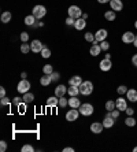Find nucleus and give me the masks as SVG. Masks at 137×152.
<instances>
[{
    "label": "nucleus",
    "mask_w": 137,
    "mask_h": 152,
    "mask_svg": "<svg viewBox=\"0 0 137 152\" xmlns=\"http://www.w3.org/2000/svg\"><path fill=\"white\" fill-rule=\"evenodd\" d=\"M79 89V93L84 94V96H88L93 92V84L90 81H82V84L78 86Z\"/></svg>",
    "instance_id": "nucleus-1"
},
{
    "label": "nucleus",
    "mask_w": 137,
    "mask_h": 152,
    "mask_svg": "<svg viewBox=\"0 0 137 152\" xmlns=\"http://www.w3.org/2000/svg\"><path fill=\"white\" fill-rule=\"evenodd\" d=\"M67 12H68V16H71L74 19H78V18L82 16V11H81V8H79L78 5H70Z\"/></svg>",
    "instance_id": "nucleus-2"
},
{
    "label": "nucleus",
    "mask_w": 137,
    "mask_h": 152,
    "mask_svg": "<svg viewBox=\"0 0 137 152\" xmlns=\"http://www.w3.org/2000/svg\"><path fill=\"white\" fill-rule=\"evenodd\" d=\"M32 14L36 16V19H41L42 16L47 14V10H45V7H44V5L38 4V5H34V7H33Z\"/></svg>",
    "instance_id": "nucleus-3"
},
{
    "label": "nucleus",
    "mask_w": 137,
    "mask_h": 152,
    "mask_svg": "<svg viewBox=\"0 0 137 152\" xmlns=\"http://www.w3.org/2000/svg\"><path fill=\"white\" fill-rule=\"evenodd\" d=\"M79 114L84 116H89L93 114V105L89 104V103H85V104H81V107L78 108Z\"/></svg>",
    "instance_id": "nucleus-4"
},
{
    "label": "nucleus",
    "mask_w": 137,
    "mask_h": 152,
    "mask_svg": "<svg viewBox=\"0 0 137 152\" xmlns=\"http://www.w3.org/2000/svg\"><path fill=\"white\" fill-rule=\"evenodd\" d=\"M18 92L19 93H26V92H29V89H30V82L27 81V79H22L21 82L18 84Z\"/></svg>",
    "instance_id": "nucleus-5"
},
{
    "label": "nucleus",
    "mask_w": 137,
    "mask_h": 152,
    "mask_svg": "<svg viewBox=\"0 0 137 152\" xmlns=\"http://www.w3.org/2000/svg\"><path fill=\"white\" fill-rule=\"evenodd\" d=\"M30 48H32V52H41L42 49H44V44H41V41L40 40H33L32 42H30Z\"/></svg>",
    "instance_id": "nucleus-6"
},
{
    "label": "nucleus",
    "mask_w": 137,
    "mask_h": 152,
    "mask_svg": "<svg viewBox=\"0 0 137 152\" xmlns=\"http://www.w3.org/2000/svg\"><path fill=\"white\" fill-rule=\"evenodd\" d=\"M78 115H79L78 108H71V110L66 114V119H67L68 122H73V121H75V119L78 118Z\"/></svg>",
    "instance_id": "nucleus-7"
},
{
    "label": "nucleus",
    "mask_w": 137,
    "mask_h": 152,
    "mask_svg": "<svg viewBox=\"0 0 137 152\" xmlns=\"http://www.w3.org/2000/svg\"><path fill=\"white\" fill-rule=\"evenodd\" d=\"M134 33H132V31H126V33H123L122 34V41L125 42V44H133V41H134Z\"/></svg>",
    "instance_id": "nucleus-8"
},
{
    "label": "nucleus",
    "mask_w": 137,
    "mask_h": 152,
    "mask_svg": "<svg viewBox=\"0 0 137 152\" xmlns=\"http://www.w3.org/2000/svg\"><path fill=\"white\" fill-rule=\"evenodd\" d=\"M107 34H108V33H107V30H105V29H99V30L96 31V34H95V40L97 42L99 41H104L105 38H107Z\"/></svg>",
    "instance_id": "nucleus-9"
},
{
    "label": "nucleus",
    "mask_w": 137,
    "mask_h": 152,
    "mask_svg": "<svg viewBox=\"0 0 137 152\" xmlns=\"http://www.w3.org/2000/svg\"><path fill=\"white\" fill-rule=\"evenodd\" d=\"M100 70L101 71H108V70H111V67H112V63H111V59H103L100 62Z\"/></svg>",
    "instance_id": "nucleus-10"
},
{
    "label": "nucleus",
    "mask_w": 137,
    "mask_h": 152,
    "mask_svg": "<svg viewBox=\"0 0 137 152\" xmlns=\"http://www.w3.org/2000/svg\"><path fill=\"white\" fill-rule=\"evenodd\" d=\"M115 105H116V108H118L119 111H125V110L127 108V101H126V99H123V97H119V99H116Z\"/></svg>",
    "instance_id": "nucleus-11"
},
{
    "label": "nucleus",
    "mask_w": 137,
    "mask_h": 152,
    "mask_svg": "<svg viewBox=\"0 0 137 152\" xmlns=\"http://www.w3.org/2000/svg\"><path fill=\"white\" fill-rule=\"evenodd\" d=\"M114 122H115V119L111 116L110 111H108V112H107V115H105V118H104V121H103V126L107 127V129H108V127H112V126H114Z\"/></svg>",
    "instance_id": "nucleus-12"
},
{
    "label": "nucleus",
    "mask_w": 137,
    "mask_h": 152,
    "mask_svg": "<svg viewBox=\"0 0 137 152\" xmlns=\"http://www.w3.org/2000/svg\"><path fill=\"white\" fill-rule=\"evenodd\" d=\"M103 129H104L103 123H99V122H93V123L90 125V131H92V133H95V134H99V133H101V131H103Z\"/></svg>",
    "instance_id": "nucleus-13"
},
{
    "label": "nucleus",
    "mask_w": 137,
    "mask_h": 152,
    "mask_svg": "<svg viewBox=\"0 0 137 152\" xmlns=\"http://www.w3.org/2000/svg\"><path fill=\"white\" fill-rule=\"evenodd\" d=\"M110 5H111V10L112 11H121L122 8H123V3H122V0H111Z\"/></svg>",
    "instance_id": "nucleus-14"
},
{
    "label": "nucleus",
    "mask_w": 137,
    "mask_h": 152,
    "mask_svg": "<svg viewBox=\"0 0 137 152\" xmlns=\"http://www.w3.org/2000/svg\"><path fill=\"white\" fill-rule=\"evenodd\" d=\"M92 44H93V45L90 47L89 52H90V55H92V56H97V55L100 53V51H101L100 44H97V41H96V40H95L93 42H92Z\"/></svg>",
    "instance_id": "nucleus-15"
},
{
    "label": "nucleus",
    "mask_w": 137,
    "mask_h": 152,
    "mask_svg": "<svg viewBox=\"0 0 137 152\" xmlns=\"http://www.w3.org/2000/svg\"><path fill=\"white\" fill-rule=\"evenodd\" d=\"M68 105H70L71 108H79V107H81V101H79V99H77V96H70Z\"/></svg>",
    "instance_id": "nucleus-16"
},
{
    "label": "nucleus",
    "mask_w": 137,
    "mask_h": 152,
    "mask_svg": "<svg viewBox=\"0 0 137 152\" xmlns=\"http://www.w3.org/2000/svg\"><path fill=\"white\" fill-rule=\"evenodd\" d=\"M66 92H67V89H66L64 85H59V86L55 88V96H58V97H63Z\"/></svg>",
    "instance_id": "nucleus-17"
},
{
    "label": "nucleus",
    "mask_w": 137,
    "mask_h": 152,
    "mask_svg": "<svg viewBox=\"0 0 137 152\" xmlns=\"http://www.w3.org/2000/svg\"><path fill=\"white\" fill-rule=\"evenodd\" d=\"M40 82H41L42 86H48L52 82V75L51 74H44V77H41V79H40Z\"/></svg>",
    "instance_id": "nucleus-18"
},
{
    "label": "nucleus",
    "mask_w": 137,
    "mask_h": 152,
    "mask_svg": "<svg viewBox=\"0 0 137 152\" xmlns=\"http://www.w3.org/2000/svg\"><path fill=\"white\" fill-rule=\"evenodd\" d=\"M86 19H84V18H78V19H75V23H74V27L77 29V30H82L85 27V25H86Z\"/></svg>",
    "instance_id": "nucleus-19"
},
{
    "label": "nucleus",
    "mask_w": 137,
    "mask_h": 152,
    "mask_svg": "<svg viewBox=\"0 0 137 152\" xmlns=\"http://www.w3.org/2000/svg\"><path fill=\"white\" fill-rule=\"evenodd\" d=\"M68 84L74 85V86H79V85L82 84V78L79 75H74V77H71V78L68 79Z\"/></svg>",
    "instance_id": "nucleus-20"
},
{
    "label": "nucleus",
    "mask_w": 137,
    "mask_h": 152,
    "mask_svg": "<svg viewBox=\"0 0 137 152\" xmlns=\"http://www.w3.org/2000/svg\"><path fill=\"white\" fill-rule=\"evenodd\" d=\"M47 105H48V107H56V105H59V97H58V96H52V97H48Z\"/></svg>",
    "instance_id": "nucleus-21"
},
{
    "label": "nucleus",
    "mask_w": 137,
    "mask_h": 152,
    "mask_svg": "<svg viewBox=\"0 0 137 152\" xmlns=\"http://www.w3.org/2000/svg\"><path fill=\"white\" fill-rule=\"evenodd\" d=\"M126 96H127V99L130 100V101H137V90L136 89H129L126 92Z\"/></svg>",
    "instance_id": "nucleus-22"
},
{
    "label": "nucleus",
    "mask_w": 137,
    "mask_h": 152,
    "mask_svg": "<svg viewBox=\"0 0 137 152\" xmlns=\"http://www.w3.org/2000/svg\"><path fill=\"white\" fill-rule=\"evenodd\" d=\"M11 21V12L10 11H4L3 14H1V22L3 23H8Z\"/></svg>",
    "instance_id": "nucleus-23"
},
{
    "label": "nucleus",
    "mask_w": 137,
    "mask_h": 152,
    "mask_svg": "<svg viewBox=\"0 0 137 152\" xmlns=\"http://www.w3.org/2000/svg\"><path fill=\"white\" fill-rule=\"evenodd\" d=\"M115 11H105L104 12V18L105 19H107V21H114V19H115Z\"/></svg>",
    "instance_id": "nucleus-24"
},
{
    "label": "nucleus",
    "mask_w": 137,
    "mask_h": 152,
    "mask_svg": "<svg viewBox=\"0 0 137 152\" xmlns=\"http://www.w3.org/2000/svg\"><path fill=\"white\" fill-rule=\"evenodd\" d=\"M34 22H36V16L33 15H27L26 18H25V23H26L27 26H33L34 25Z\"/></svg>",
    "instance_id": "nucleus-25"
},
{
    "label": "nucleus",
    "mask_w": 137,
    "mask_h": 152,
    "mask_svg": "<svg viewBox=\"0 0 137 152\" xmlns=\"http://www.w3.org/2000/svg\"><path fill=\"white\" fill-rule=\"evenodd\" d=\"M68 94L70 96H77V94L79 93V89H78V86H74V85H70V88L67 89Z\"/></svg>",
    "instance_id": "nucleus-26"
},
{
    "label": "nucleus",
    "mask_w": 137,
    "mask_h": 152,
    "mask_svg": "<svg viewBox=\"0 0 137 152\" xmlns=\"http://www.w3.org/2000/svg\"><path fill=\"white\" fill-rule=\"evenodd\" d=\"M23 101L25 103H32L33 100H34V96H33V93H29V92H26V93H23Z\"/></svg>",
    "instance_id": "nucleus-27"
},
{
    "label": "nucleus",
    "mask_w": 137,
    "mask_h": 152,
    "mask_svg": "<svg viewBox=\"0 0 137 152\" xmlns=\"http://www.w3.org/2000/svg\"><path fill=\"white\" fill-rule=\"evenodd\" d=\"M116 105H115V101H112V100H108L107 103H105V110L107 111H112L115 110Z\"/></svg>",
    "instance_id": "nucleus-28"
},
{
    "label": "nucleus",
    "mask_w": 137,
    "mask_h": 152,
    "mask_svg": "<svg viewBox=\"0 0 137 152\" xmlns=\"http://www.w3.org/2000/svg\"><path fill=\"white\" fill-rule=\"evenodd\" d=\"M42 73H44V74H52L53 73L52 64H45V66L42 67Z\"/></svg>",
    "instance_id": "nucleus-29"
},
{
    "label": "nucleus",
    "mask_w": 137,
    "mask_h": 152,
    "mask_svg": "<svg viewBox=\"0 0 137 152\" xmlns=\"http://www.w3.org/2000/svg\"><path fill=\"white\" fill-rule=\"evenodd\" d=\"M125 125L126 126H134L136 125V119H134L133 116H127L126 119H125Z\"/></svg>",
    "instance_id": "nucleus-30"
},
{
    "label": "nucleus",
    "mask_w": 137,
    "mask_h": 152,
    "mask_svg": "<svg viewBox=\"0 0 137 152\" xmlns=\"http://www.w3.org/2000/svg\"><path fill=\"white\" fill-rule=\"evenodd\" d=\"M29 51H32L30 44H22V45H21V52L22 53H27Z\"/></svg>",
    "instance_id": "nucleus-31"
},
{
    "label": "nucleus",
    "mask_w": 137,
    "mask_h": 152,
    "mask_svg": "<svg viewBox=\"0 0 137 152\" xmlns=\"http://www.w3.org/2000/svg\"><path fill=\"white\" fill-rule=\"evenodd\" d=\"M85 40L89 42H93L95 41V34L93 33H85Z\"/></svg>",
    "instance_id": "nucleus-32"
},
{
    "label": "nucleus",
    "mask_w": 137,
    "mask_h": 152,
    "mask_svg": "<svg viewBox=\"0 0 137 152\" xmlns=\"http://www.w3.org/2000/svg\"><path fill=\"white\" fill-rule=\"evenodd\" d=\"M116 92H118V94H125L127 92V88L125 86V85H121V86H118V89H116Z\"/></svg>",
    "instance_id": "nucleus-33"
},
{
    "label": "nucleus",
    "mask_w": 137,
    "mask_h": 152,
    "mask_svg": "<svg viewBox=\"0 0 137 152\" xmlns=\"http://www.w3.org/2000/svg\"><path fill=\"white\" fill-rule=\"evenodd\" d=\"M41 55H42V58H45V59L49 58V56H51V51H49V48H47V47L44 48V49L41 51Z\"/></svg>",
    "instance_id": "nucleus-34"
},
{
    "label": "nucleus",
    "mask_w": 137,
    "mask_h": 152,
    "mask_svg": "<svg viewBox=\"0 0 137 152\" xmlns=\"http://www.w3.org/2000/svg\"><path fill=\"white\" fill-rule=\"evenodd\" d=\"M119 112L121 111L118 110V108H115V110H112V111H110V114H111V116L114 118V119H116V118H119Z\"/></svg>",
    "instance_id": "nucleus-35"
},
{
    "label": "nucleus",
    "mask_w": 137,
    "mask_h": 152,
    "mask_svg": "<svg viewBox=\"0 0 137 152\" xmlns=\"http://www.w3.org/2000/svg\"><path fill=\"white\" fill-rule=\"evenodd\" d=\"M67 104H68V100L64 99V96L63 97H59V105H60V107H66Z\"/></svg>",
    "instance_id": "nucleus-36"
},
{
    "label": "nucleus",
    "mask_w": 137,
    "mask_h": 152,
    "mask_svg": "<svg viewBox=\"0 0 137 152\" xmlns=\"http://www.w3.org/2000/svg\"><path fill=\"white\" fill-rule=\"evenodd\" d=\"M19 38H21V40H22L23 42H26L27 40H29V34H27L26 31H22V33H21V36H19Z\"/></svg>",
    "instance_id": "nucleus-37"
},
{
    "label": "nucleus",
    "mask_w": 137,
    "mask_h": 152,
    "mask_svg": "<svg viewBox=\"0 0 137 152\" xmlns=\"http://www.w3.org/2000/svg\"><path fill=\"white\" fill-rule=\"evenodd\" d=\"M100 48H101V51H107V49L110 48V44H108V42H107V41L104 40V41H101Z\"/></svg>",
    "instance_id": "nucleus-38"
},
{
    "label": "nucleus",
    "mask_w": 137,
    "mask_h": 152,
    "mask_svg": "<svg viewBox=\"0 0 137 152\" xmlns=\"http://www.w3.org/2000/svg\"><path fill=\"white\" fill-rule=\"evenodd\" d=\"M0 104L1 105H7V104H10V100H8V97H1V100H0Z\"/></svg>",
    "instance_id": "nucleus-39"
},
{
    "label": "nucleus",
    "mask_w": 137,
    "mask_h": 152,
    "mask_svg": "<svg viewBox=\"0 0 137 152\" xmlns=\"http://www.w3.org/2000/svg\"><path fill=\"white\" fill-rule=\"evenodd\" d=\"M32 151H33L32 145H23L22 147V152H32Z\"/></svg>",
    "instance_id": "nucleus-40"
},
{
    "label": "nucleus",
    "mask_w": 137,
    "mask_h": 152,
    "mask_svg": "<svg viewBox=\"0 0 137 152\" xmlns=\"http://www.w3.org/2000/svg\"><path fill=\"white\" fill-rule=\"evenodd\" d=\"M5 149H7V142H5V141H0V151L4 152Z\"/></svg>",
    "instance_id": "nucleus-41"
},
{
    "label": "nucleus",
    "mask_w": 137,
    "mask_h": 152,
    "mask_svg": "<svg viewBox=\"0 0 137 152\" xmlns=\"http://www.w3.org/2000/svg\"><path fill=\"white\" fill-rule=\"evenodd\" d=\"M51 75H52V81H58V79L60 78V74H59V73H55V71H53Z\"/></svg>",
    "instance_id": "nucleus-42"
},
{
    "label": "nucleus",
    "mask_w": 137,
    "mask_h": 152,
    "mask_svg": "<svg viewBox=\"0 0 137 152\" xmlns=\"http://www.w3.org/2000/svg\"><path fill=\"white\" fill-rule=\"evenodd\" d=\"M66 23H67V25H74V23H75V19L71 18V16H68L67 19H66Z\"/></svg>",
    "instance_id": "nucleus-43"
},
{
    "label": "nucleus",
    "mask_w": 137,
    "mask_h": 152,
    "mask_svg": "<svg viewBox=\"0 0 137 152\" xmlns=\"http://www.w3.org/2000/svg\"><path fill=\"white\" fill-rule=\"evenodd\" d=\"M125 112L127 114V116H132L133 112H134V110H133V108H126V110H125Z\"/></svg>",
    "instance_id": "nucleus-44"
},
{
    "label": "nucleus",
    "mask_w": 137,
    "mask_h": 152,
    "mask_svg": "<svg viewBox=\"0 0 137 152\" xmlns=\"http://www.w3.org/2000/svg\"><path fill=\"white\" fill-rule=\"evenodd\" d=\"M12 103H14L15 105H19V104H21V99H19V97H14Z\"/></svg>",
    "instance_id": "nucleus-45"
},
{
    "label": "nucleus",
    "mask_w": 137,
    "mask_h": 152,
    "mask_svg": "<svg viewBox=\"0 0 137 152\" xmlns=\"http://www.w3.org/2000/svg\"><path fill=\"white\" fill-rule=\"evenodd\" d=\"M132 63H133V64H134V66L137 67V53H136V55H133V58H132Z\"/></svg>",
    "instance_id": "nucleus-46"
},
{
    "label": "nucleus",
    "mask_w": 137,
    "mask_h": 152,
    "mask_svg": "<svg viewBox=\"0 0 137 152\" xmlns=\"http://www.w3.org/2000/svg\"><path fill=\"white\" fill-rule=\"evenodd\" d=\"M5 96V89L4 88H0V97H4Z\"/></svg>",
    "instance_id": "nucleus-47"
},
{
    "label": "nucleus",
    "mask_w": 137,
    "mask_h": 152,
    "mask_svg": "<svg viewBox=\"0 0 137 152\" xmlns=\"http://www.w3.org/2000/svg\"><path fill=\"white\" fill-rule=\"evenodd\" d=\"M63 152H74V148H71V147H66L63 149Z\"/></svg>",
    "instance_id": "nucleus-48"
},
{
    "label": "nucleus",
    "mask_w": 137,
    "mask_h": 152,
    "mask_svg": "<svg viewBox=\"0 0 137 152\" xmlns=\"http://www.w3.org/2000/svg\"><path fill=\"white\" fill-rule=\"evenodd\" d=\"M97 1H99L100 4H104V3H110L111 0H97Z\"/></svg>",
    "instance_id": "nucleus-49"
},
{
    "label": "nucleus",
    "mask_w": 137,
    "mask_h": 152,
    "mask_svg": "<svg viewBox=\"0 0 137 152\" xmlns=\"http://www.w3.org/2000/svg\"><path fill=\"white\" fill-rule=\"evenodd\" d=\"M21 77H22V79H26L27 74H26V73H22V74H21Z\"/></svg>",
    "instance_id": "nucleus-50"
},
{
    "label": "nucleus",
    "mask_w": 137,
    "mask_h": 152,
    "mask_svg": "<svg viewBox=\"0 0 137 152\" xmlns=\"http://www.w3.org/2000/svg\"><path fill=\"white\" fill-rule=\"evenodd\" d=\"M133 44H134V47H136V48H137V36H136V37H134V41H133Z\"/></svg>",
    "instance_id": "nucleus-51"
},
{
    "label": "nucleus",
    "mask_w": 137,
    "mask_h": 152,
    "mask_svg": "<svg viewBox=\"0 0 137 152\" xmlns=\"http://www.w3.org/2000/svg\"><path fill=\"white\" fill-rule=\"evenodd\" d=\"M81 18H84V19H86V18H88V14H82V16H81Z\"/></svg>",
    "instance_id": "nucleus-52"
},
{
    "label": "nucleus",
    "mask_w": 137,
    "mask_h": 152,
    "mask_svg": "<svg viewBox=\"0 0 137 152\" xmlns=\"http://www.w3.org/2000/svg\"><path fill=\"white\" fill-rule=\"evenodd\" d=\"M134 27H136V29H137V21L134 22Z\"/></svg>",
    "instance_id": "nucleus-53"
},
{
    "label": "nucleus",
    "mask_w": 137,
    "mask_h": 152,
    "mask_svg": "<svg viewBox=\"0 0 137 152\" xmlns=\"http://www.w3.org/2000/svg\"><path fill=\"white\" fill-rule=\"evenodd\" d=\"M133 151H134V152H137V147H136V148H134V149H133Z\"/></svg>",
    "instance_id": "nucleus-54"
}]
</instances>
